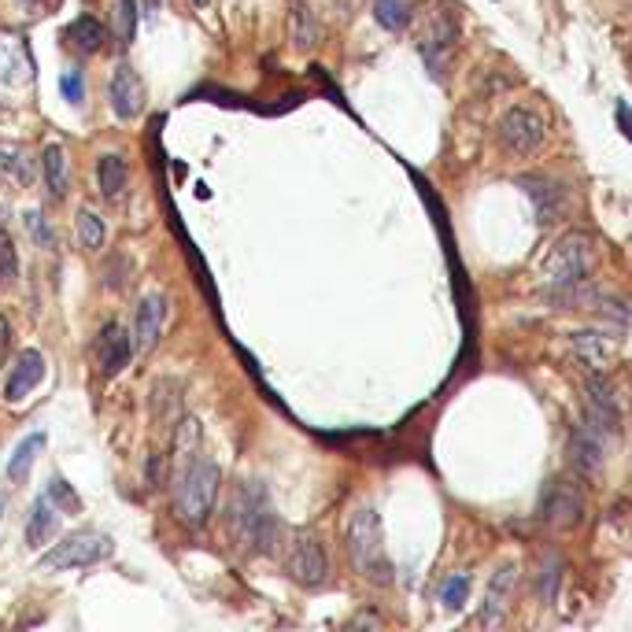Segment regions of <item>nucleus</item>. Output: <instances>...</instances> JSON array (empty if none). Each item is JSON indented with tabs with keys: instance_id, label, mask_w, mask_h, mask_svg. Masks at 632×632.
<instances>
[{
	"instance_id": "obj_1",
	"label": "nucleus",
	"mask_w": 632,
	"mask_h": 632,
	"mask_svg": "<svg viewBox=\"0 0 632 632\" xmlns=\"http://www.w3.org/2000/svg\"><path fill=\"white\" fill-rule=\"evenodd\" d=\"M226 529H230L233 544L241 551L274 555L281 522L274 514V503H270V492L263 481H241L233 488L230 503H226Z\"/></svg>"
},
{
	"instance_id": "obj_2",
	"label": "nucleus",
	"mask_w": 632,
	"mask_h": 632,
	"mask_svg": "<svg viewBox=\"0 0 632 632\" xmlns=\"http://www.w3.org/2000/svg\"><path fill=\"white\" fill-rule=\"evenodd\" d=\"M588 270H592V241L584 233H566L555 244V252L547 256L544 270H540L547 300H555V304H581Z\"/></svg>"
},
{
	"instance_id": "obj_3",
	"label": "nucleus",
	"mask_w": 632,
	"mask_h": 632,
	"mask_svg": "<svg viewBox=\"0 0 632 632\" xmlns=\"http://www.w3.org/2000/svg\"><path fill=\"white\" fill-rule=\"evenodd\" d=\"M219 466L215 459H207L204 451H193L185 466L178 470V492H174V507H178V518H182L189 529H200V525L211 518L215 511V499H219Z\"/></svg>"
},
{
	"instance_id": "obj_4",
	"label": "nucleus",
	"mask_w": 632,
	"mask_h": 632,
	"mask_svg": "<svg viewBox=\"0 0 632 632\" xmlns=\"http://www.w3.org/2000/svg\"><path fill=\"white\" fill-rule=\"evenodd\" d=\"M344 540H348V559H352V566L363 573L366 581L374 584L392 581L389 551H385V536H381V514L374 507H359L348 518Z\"/></svg>"
},
{
	"instance_id": "obj_5",
	"label": "nucleus",
	"mask_w": 632,
	"mask_h": 632,
	"mask_svg": "<svg viewBox=\"0 0 632 632\" xmlns=\"http://www.w3.org/2000/svg\"><path fill=\"white\" fill-rule=\"evenodd\" d=\"M115 555V540L108 533H71L67 540L45 551L41 559H37V570L45 573H60V570H86V566H97V562L111 559Z\"/></svg>"
},
{
	"instance_id": "obj_6",
	"label": "nucleus",
	"mask_w": 632,
	"mask_h": 632,
	"mask_svg": "<svg viewBox=\"0 0 632 632\" xmlns=\"http://www.w3.org/2000/svg\"><path fill=\"white\" fill-rule=\"evenodd\" d=\"M459 41V8H448V4H437L426 19V30H422V41H418V52L426 60V71L433 78H444V67H448V56Z\"/></svg>"
},
{
	"instance_id": "obj_7",
	"label": "nucleus",
	"mask_w": 632,
	"mask_h": 632,
	"mask_svg": "<svg viewBox=\"0 0 632 632\" xmlns=\"http://www.w3.org/2000/svg\"><path fill=\"white\" fill-rule=\"evenodd\" d=\"M544 137H547L544 115H536V111L525 108V104L507 108L496 122V141L507 148V152H514V156H533L536 148L544 145Z\"/></svg>"
},
{
	"instance_id": "obj_8",
	"label": "nucleus",
	"mask_w": 632,
	"mask_h": 632,
	"mask_svg": "<svg viewBox=\"0 0 632 632\" xmlns=\"http://www.w3.org/2000/svg\"><path fill=\"white\" fill-rule=\"evenodd\" d=\"M285 573H289L296 584H304V588L326 584L329 559H326V547H322V540H318L315 533H307V529H296V533H292L289 555H285Z\"/></svg>"
},
{
	"instance_id": "obj_9",
	"label": "nucleus",
	"mask_w": 632,
	"mask_h": 632,
	"mask_svg": "<svg viewBox=\"0 0 632 632\" xmlns=\"http://www.w3.org/2000/svg\"><path fill=\"white\" fill-rule=\"evenodd\" d=\"M584 422L596 429L607 444L621 437V422H625V418H621V407H618V400H614L610 381H603L599 370L584 381Z\"/></svg>"
},
{
	"instance_id": "obj_10",
	"label": "nucleus",
	"mask_w": 632,
	"mask_h": 632,
	"mask_svg": "<svg viewBox=\"0 0 632 632\" xmlns=\"http://www.w3.org/2000/svg\"><path fill=\"white\" fill-rule=\"evenodd\" d=\"M540 518L551 529H570L584 518V499L577 492V485L570 481H551L547 492L540 496Z\"/></svg>"
},
{
	"instance_id": "obj_11",
	"label": "nucleus",
	"mask_w": 632,
	"mask_h": 632,
	"mask_svg": "<svg viewBox=\"0 0 632 632\" xmlns=\"http://www.w3.org/2000/svg\"><path fill=\"white\" fill-rule=\"evenodd\" d=\"M108 104L115 111V119L130 122L145 111V82L130 63H119L108 82Z\"/></svg>"
},
{
	"instance_id": "obj_12",
	"label": "nucleus",
	"mask_w": 632,
	"mask_h": 632,
	"mask_svg": "<svg viewBox=\"0 0 632 632\" xmlns=\"http://www.w3.org/2000/svg\"><path fill=\"white\" fill-rule=\"evenodd\" d=\"M518 189L533 200L540 226H547V222H559L562 215H566V207H570L566 189H562L559 182L544 178V174H518Z\"/></svg>"
},
{
	"instance_id": "obj_13",
	"label": "nucleus",
	"mask_w": 632,
	"mask_h": 632,
	"mask_svg": "<svg viewBox=\"0 0 632 632\" xmlns=\"http://www.w3.org/2000/svg\"><path fill=\"white\" fill-rule=\"evenodd\" d=\"M163 322H167V296H163V292H148V296H141L137 315H134V329H130V337H134V355H148L152 348H156L159 333H163Z\"/></svg>"
},
{
	"instance_id": "obj_14",
	"label": "nucleus",
	"mask_w": 632,
	"mask_h": 632,
	"mask_svg": "<svg viewBox=\"0 0 632 632\" xmlns=\"http://www.w3.org/2000/svg\"><path fill=\"white\" fill-rule=\"evenodd\" d=\"M93 352H97V363H100V374L104 377H119L126 366H130V355H134V337L119 326V322H108V326L100 329L97 344H93Z\"/></svg>"
},
{
	"instance_id": "obj_15",
	"label": "nucleus",
	"mask_w": 632,
	"mask_h": 632,
	"mask_svg": "<svg viewBox=\"0 0 632 632\" xmlns=\"http://www.w3.org/2000/svg\"><path fill=\"white\" fill-rule=\"evenodd\" d=\"M570 462L573 470L584 477H596L607 466V440L599 437L596 429L581 418V426H573L570 433Z\"/></svg>"
},
{
	"instance_id": "obj_16",
	"label": "nucleus",
	"mask_w": 632,
	"mask_h": 632,
	"mask_svg": "<svg viewBox=\"0 0 632 632\" xmlns=\"http://www.w3.org/2000/svg\"><path fill=\"white\" fill-rule=\"evenodd\" d=\"M514 588H518V566H514V562H507V566H499V570L492 573V581H488V588H485V603H481V614H477V621H481V625H496V621L507 614V607L514 603Z\"/></svg>"
},
{
	"instance_id": "obj_17",
	"label": "nucleus",
	"mask_w": 632,
	"mask_h": 632,
	"mask_svg": "<svg viewBox=\"0 0 632 632\" xmlns=\"http://www.w3.org/2000/svg\"><path fill=\"white\" fill-rule=\"evenodd\" d=\"M41 377H45V355L41 352H23L15 359L12 374H8V385H4V400L8 403H19L26 392H34L41 385Z\"/></svg>"
},
{
	"instance_id": "obj_18",
	"label": "nucleus",
	"mask_w": 632,
	"mask_h": 632,
	"mask_svg": "<svg viewBox=\"0 0 632 632\" xmlns=\"http://www.w3.org/2000/svg\"><path fill=\"white\" fill-rule=\"evenodd\" d=\"M56 503L49 496H37L26 518V547H45L56 536Z\"/></svg>"
},
{
	"instance_id": "obj_19",
	"label": "nucleus",
	"mask_w": 632,
	"mask_h": 632,
	"mask_svg": "<svg viewBox=\"0 0 632 632\" xmlns=\"http://www.w3.org/2000/svg\"><path fill=\"white\" fill-rule=\"evenodd\" d=\"M573 344V355L581 359L588 370H603L610 359V341L607 333H596V329H581V333H573L570 337Z\"/></svg>"
},
{
	"instance_id": "obj_20",
	"label": "nucleus",
	"mask_w": 632,
	"mask_h": 632,
	"mask_svg": "<svg viewBox=\"0 0 632 632\" xmlns=\"http://www.w3.org/2000/svg\"><path fill=\"white\" fill-rule=\"evenodd\" d=\"M41 174H45V189L52 200H63L67 196V156L60 145H49L41 152Z\"/></svg>"
},
{
	"instance_id": "obj_21",
	"label": "nucleus",
	"mask_w": 632,
	"mask_h": 632,
	"mask_svg": "<svg viewBox=\"0 0 632 632\" xmlns=\"http://www.w3.org/2000/svg\"><path fill=\"white\" fill-rule=\"evenodd\" d=\"M67 41H71L78 52H100L104 41H108V30H104L93 15H78V19L67 26Z\"/></svg>"
},
{
	"instance_id": "obj_22",
	"label": "nucleus",
	"mask_w": 632,
	"mask_h": 632,
	"mask_svg": "<svg viewBox=\"0 0 632 632\" xmlns=\"http://www.w3.org/2000/svg\"><path fill=\"white\" fill-rule=\"evenodd\" d=\"M97 182H100V193L108 196V200H119V196L126 193V182H130L126 159H122V156H100Z\"/></svg>"
},
{
	"instance_id": "obj_23",
	"label": "nucleus",
	"mask_w": 632,
	"mask_h": 632,
	"mask_svg": "<svg viewBox=\"0 0 632 632\" xmlns=\"http://www.w3.org/2000/svg\"><path fill=\"white\" fill-rule=\"evenodd\" d=\"M45 451V433H30L26 440H19L15 455L8 459V481H23L30 474V466L37 462V455Z\"/></svg>"
},
{
	"instance_id": "obj_24",
	"label": "nucleus",
	"mask_w": 632,
	"mask_h": 632,
	"mask_svg": "<svg viewBox=\"0 0 632 632\" xmlns=\"http://www.w3.org/2000/svg\"><path fill=\"white\" fill-rule=\"evenodd\" d=\"M559 581H562V559L555 551H544L540 562H536V596L544 599V603H555Z\"/></svg>"
},
{
	"instance_id": "obj_25",
	"label": "nucleus",
	"mask_w": 632,
	"mask_h": 632,
	"mask_svg": "<svg viewBox=\"0 0 632 632\" xmlns=\"http://www.w3.org/2000/svg\"><path fill=\"white\" fill-rule=\"evenodd\" d=\"M374 19L389 34H403L411 26V4L407 0H374Z\"/></svg>"
},
{
	"instance_id": "obj_26",
	"label": "nucleus",
	"mask_w": 632,
	"mask_h": 632,
	"mask_svg": "<svg viewBox=\"0 0 632 632\" xmlns=\"http://www.w3.org/2000/svg\"><path fill=\"white\" fill-rule=\"evenodd\" d=\"M289 37L296 49H311L318 41V23H315V12L307 8V4H296L292 8V19H289Z\"/></svg>"
},
{
	"instance_id": "obj_27",
	"label": "nucleus",
	"mask_w": 632,
	"mask_h": 632,
	"mask_svg": "<svg viewBox=\"0 0 632 632\" xmlns=\"http://www.w3.org/2000/svg\"><path fill=\"white\" fill-rule=\"evenodd\" d=\"M74 233H78V244L93 252V248H100V244H104V219H100L97 211L82 207V211L74 215Z\"/></svg>"
},
{
	"instance_id": "obj_28",
	"label": "nucleus",
	"mask_w": 632,
	"mask_h": 632,
	"mask_svg": "<svg viewBox=\"0 0 632 632\" xmlns=\"http://www.w3.org/2000/svg\"><path fill=\"white\" fill-rule=\"evenodd\" d=\"M178 385L174 381H159L156 396H152V411H156L159 426H174L178 422Z\"/></svg>"
},
{
	"instance_id": "obj_29",
	"label": "nucleus",
	"mask_w": 632,
	"mask_h": 632,
	"mask_svg": "<svg viewBox=\"0 0 632 632\" xmlns=\"http://www.w3.org/2000/svg\"><path fill=\"white\" fill-rule=\"evenodd\" d=\"M437 599L448 610H462L466 607V599H470V577H466V573H451V577H444L437 588Z\"/></svg>"
},
{
	"instance_id": "obj_30",
	"label": "nucleus",
	"mask_w": 632,
	"mask_h": 632,
	"mask_svg": "<svg viewBox=\"0 0 632 632\" xmlns=\"http://www.w3.org/2000/svg\"><path fill=\"white\" fill-rule=\"evenodd\" d=\"M137 19H141V12H137V0H115V34H119V41H134L137 37Z\"/></svg>"
},
{
	"instance_id": "obj_31",
	"label": "nucleus",
	"mask_w": 632,
	"mask_h": 632,
	"mask_svg": "<svg viewBox=\"0 0 632 632\" xmlns=\"http://www.w3.org/2000/svg\"><path fill=\"white\" fill-rule=\"evenodd\" d=\"M15 278H19V252L8 230L0 226V285H15Z\"/></svg>"
},
{
	"instance_id": "obj_32",
	"label": "nucleus",
	"mask_w": 632,
	"mask_h": 632,
	"mask_svg": "<svg viewBox=\"0 0 632 632\" xmlns=\"http://www.w3.org/2000/svg\"><path fill=\"white\" fill-rule=\"evenodd\" d=\"M45 496L56 503V511H60V514H78V511H82V499L74 496V488L67 485L63 477H52L49 488H45Z\"/></svg>"
},
{
	"instance_id": "obj_33",
	"label": "nucleus",
	"mask_w": 632,
	"mask_h": 632,
	"mask_svg": "<svg viewBox=\"0 0 632 632\" xmlns=\"http://www.w3.org/2000/svg\"><path fill=\"white\" fill-rule=\"evenodd\" d=\"M23 226H26V233L34 237L37 248H56V233H52L49 219H45L41 211H26V215H23Z\"/></svg>"
},
{
	"instance_id": "obj_34",
	"label": "nucleus",
	"mask_w": 632,
	"mask_h": 632,
	"mask_svg": "<svg viewBox=\"0 0 632 632\" xmlns=\"http://www.w3.org/2000/svg\"><path fill=\"white\" fill-rule=\"evenodd\" d=\"M0 178H15V182H30V163L23 159V152L15 148H4L0 152Z\"/></svg>"
},
{
	"instance_id": "obj_35",
	"label": "nucleus",
	"mask_w": 632,
	"mask_h": 632,
	"mask_svg": "<svg viewBox=\"0 0 632 632\" xmlns=\"http://www.w3.org/2000/svg\"><path fill=\"white\" fill-rule=\"evenodd\" d=\"M60 89H63V97L71 100V104H82V71H67V74H63Z\"/></svg>"
},
{
	"instance_id": "obj_36",
	"label": "nucleus",
	"mask_w": 632,
	"mask_h": 632,
	"mask_svg": "<svg viewBox=\"0 0 632 632\" xmlns=\"http://www.w3.org/2000/svg\"><path fill=\"white\" fill-rule=\"evenodd\" d=\"M126 267H130V259H126V256L111 259L108 270H104V274H108V281H104V285H108V289H122V285H126V278H122V274H126Z\"/></svg>"
},
{
	"instance_id": "obj_37",
	"label": "nucleus",
	"mask_w": 632,
	"mask_h": 632,
	"mask_svg": "<svg viewBox=\"0 0 632 632\" xmlns=\"http://www.w3.org/2000/svg\"><path fill=\"white\" fill-rule=\"evenodd\" d=\"M8 352H12V326H8V318L0 315V366H4Z\"/></svg>"
},
{
	"instance_id": "obj_38",
	"label": "nucleus",
	"mask_w": 632,
	"mask_h": 632,
	"mask_svg": "<svg viewBox=\"0 0 632 632\" xmlns=\"http://www.w3.org/2000/svg\"><path fill=\"white\" fill-rule=\"evenodd\" d=\"M618 122H621V134L632 141V111H629V104H618Z\"/></svg>"
},
{
	"instance_id": "obj_39",
	"label": "nucleus",
	"mask_w": 632,
	"mask_h": 632,
	"mask_svg": "<svg viewBox=\"0 0 632 632\" xmlns=\"http://www.w3.org/2000/svg\"><path fill=\"white\" fill-rule=\"evenodd\" d=\"M4 511H8V492H0V522H4Z\"/></svg>"
},
{
	"instance_id": "obj_40",
	"label": "nucleus",
	"mask_w": 632,
	"mask_h": 632,
	"mask_svg": "<svg viewBox=\"0 0 632 632\" xmlns=\"http://www.w3.org/2000/svg\"><path fill=\"white\" fill-rule=\"evenodd\" d=\"M193 4H196V8H207V4H211V0H193Z\"/></svg>"
},
{
	"instance_id": "obj_41",
	"label": "nucleus",
	"mask_w": 632,
	"mask_h": 632,
	"mask_svg": "<svg viewBox=\"0 0 632 632\" xmlns=\"http://www.w3.org/2000/svg\"><path fill=\"white\" fill-rule=\"evenodd\" d=\"M26 4H37V0H26Z\"/></svg>"
}]
</instances>
